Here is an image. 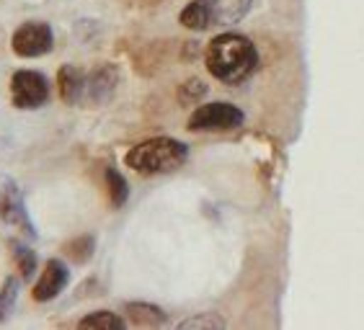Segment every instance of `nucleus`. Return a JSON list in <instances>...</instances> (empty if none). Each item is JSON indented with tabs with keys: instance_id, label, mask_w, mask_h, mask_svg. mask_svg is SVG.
I'll return each mask as SVG.
<instances>
[{
	"instance_id": "obj_17",
	"label": "nucleus",
	"mask_w": 364,
	"mask_h": 330,
	"mask_svg": "<svg viewBox=\"0 0 364 330\" xmlns=\"http://www.w3.org/2000/svg\"><path fill=\"white\" fill-rule=\"evenodd\" d=\"M207 96V85L199 80V77H191L178 88V101L181 104H199V101Z\"/></svg>"
},
{
	"instance_id": "obj_4",
	"label": "nucleus",
	"mask_w": 364,
	"mask_h": 330,
	"mask_svg": "<svg viewBox=\"0 0 364 330\" xmlns=\"http://www.w3.org/2000/svg\"><path fill=\"white\" fill-rule=\"evenodd\" d=\"M11 47L18 57L23 60H34V57H44L55 47V34L49 23L44 21H28L21 23L11 36Z\"/></svg>"
},
{
	"instance_id": "obj_1",
	"label": "nucleus",
	"mask_w": 364,
	"mask_h": 330,
	"mask_svg": "<svg viewBox=\"0 0 364 330\" xmlns=\"http://www.w3.org/2000/svg\"><path fill=\"white\" fill-rule=\"evenodd\" d=\"M207 70L212 77H218L225 85H238L253 75L259 67V52L256 44L243 34L228 31V34L215 36L204 52Z\"/></svg>"
},
{
	"instance_id": "obj_16",
	"label": "nucleus",
	"mask_w": 364,
	"mask_h": 330,
	"mask_svg": "<svg viewBox=\"0 0 364 330\" xmlns=\"http://www.w3.org/2000/svg\"><path fill=\"white\" fill-rule=\"evenodd\" d=\"M16 299H18V279L16 276H8L3 281V289H0V323H6L11 312L16 307Z\"/></svg>"
},
{
	"instance_id": "obj_3",
	"label": "nucleus",
	"mask_w": 364,
	"mask_h": 330,
	"mask_svg": "<svg viewBox=\"0 0 364 330\" xmlns=\"http://www.w3.org/2000/svg\"><path fill=\"white\" fill-rule=\"evenodd\" d=\"M243 124V111L228 101H212V104L196 106L189 116L191 132H230Z\"/></svg>"
},
{
	"instance_id": "obj_12",
	"label": "nucleus",
	"mask_w": 364,
	"mask_h": 330,
	"mask_svg": "<svg viewBox=\"0 0 364 330\" xmlns=\"http://www.w3.org/2000/svg\"><path fill=\"white\" fill-rule=\"evenodd\" d=\"M127 312H129V320L134 325H142V328H153V325H163L166 323V312L155 304H145V302H132L127 304Z\"/></svg>"
},
{
	"instance_id": "obj_5",
	"label": "nucleus",
	"mask_w": 364,
	"mask_h": 330,
	"mask_svg": "<svg viewBox=\"0 0 364 330\" xmlns=\"http://www.w3.org/2000/svg\"><path fill=\"white\" fill-rule=\"evenodd\" d=\"M11 101L16 109H39L49 101V80L36 70H18L11 77Z\"/></svg>"
},
{
	"instance_id": "obj_8",
	"label": "nucleus",
	"mask_w": 364,
	"mask_h": 330,
	"mask_svg": "<svg viewBox=\"0 0 364 330\" xmlns=\"http://www.w3.org/2000/svg\"><path fill=\"white\" fill-rule=\"evenodd\" d=\"M68 281H70L68 266H65L60 258H49L42 276H39V281L34 284V292H31V295H34L36 302H49V299H55V297L68 287Z\"/></svg>"
},
{
	"instance_id": "obj_14",
	"label": "nucleus",
	"mask_w": 364,
	"mask_h": 330,
	"mask_svg": "<svg viewBox=\"0 0 364 330\" xmlns=\"http://www.w3.org/2000/svg\"><path fill=\"white\" fill-rule=\"evenodd\" d=\"M106 186H109V197H112L114 207H124L127 199H129V186L117 168H106Z\"/></svg>"
},
{
	"instance_id": "obj_13",
	"label": "nucleus",
	"mask_w": 364,
	"mask_h": 330,
	"mask_svg": "<svg viewBox=\"0 0 364 330\" xmlns=\"http://www.w3.org/2000/svg\"><path fill=\"white\" fill-rule=\"evenodd\" d=\"M80 328H91V330H124L127 323L124 317H119L117 312H109V309H98V312H91L80 320Z\"/></svg>"
},
{
	"instance_id": "obj_9",
	"label": "nucleus",
	"mask_w": 364,
	"mask_h": 330,
	"mask_svg": "<svg viewBox=\"0 0 364 330\" xmlns=\"http://www.w3.org/2000/svg\"><path fill=\"white\" fill-rule=\"evenodd\" d=\"M85 72L77 70L75 65H65L57 72V85H60V96H63L65 104H83L85 99Z\"/></svg>"
},
{
	"instance_id": "obj_2",
	"label": "nucleus",
	"mask_w": 364,
	"mask_h": 330,
	"mask_svg": "<svg viewBox=\"0 0 364 330\" xmlns=\"http://www.w3.org/2000/svg\"><path fill=\"white\" fill-rule=\"evenodd\" d=\"M186 158H189V150L183 142L173 140V137H153V140L134 145L127 153L124 163L142 176H155V173H171V170L181 168Z\"/></svg>"
},
{
	"instance_id": "obj_19",
	"label": "nucleus",
	"mask_w": 364,
	"mask_h": 330,
	"mask_svg": "<svg viewBox=\"0 0 364 330\" xmlns=\"http://www.w3.org/2000/svg\"><path fill=\"white\" fill-rule=\"evenodd\" d=\"M178 328H181V330H191V328H225V320H220L215 312H202V315L183 320Z\"/></svg>"
},
{
	"instance_id": "obj_10",
	"label": "nucleus",
	"mask_w": 364,
	"mask_h": 330,
	"mask_svg": "<svg viewBox=\"0 0 364 330\" xmlns=\"http://www.w3.org/2000/svg\"><path fill=\"white\" fill-rule=\"evenodd\" d=\"M253 0H210L212 21L215 26H228V23H238L248 11H251Z\"/></svg>"
},
{
	"instance_id": "obj_15",
	"label": "nucleus",
	"mask_w": 364,
	"mask_h": 330,
	"mask_svg": "<svg viewBox=\"0 0 364 330\" xmlns=\"http://www.w3.org/2000/svg\"><path fill=\"white\" fill-rule=\"evenodd\" d=\"M11 248H14V260L18 271H21V279L28 281L36 271V253L28 246H23V243H16V240L11 243Z\"/></svg>"
},
{
	"instance_id": "obj_6",
	"label": "nucleus",
	"mask_w": 364,
	"mask_h": 330,
	"mask_svg": "<svg viewBox=\"0 0 364 330\" xmlns=\"http://www.w3.org/2000/svg\"><path fill=\"white\" fill-rule=\"evenodd\" d=\"M0 217L6 219L8 225H14L21 232H26L28 238H36L34 222H31L26 204H23V194L11 178L0 183Z\"/></svg>"
},
{
	"instance_id": "obj_18",
	"label": "nucleus",
	"mask_w": 364,
	"mask_h": 330,
	"mask_svg": "<svg viewBox=\"0 0 364 330\" xmlns=\"http://www.w3.org/2000/svg\"><path fill=\"white\" fill-rule=\"evenodd\" d=\"M65 253L70 255L73 260H77V263H85L93 255V238L91 235H83V238L73 240V243L65 246Z\"/></svg>"
},
{
	"instance_id": "obj_11",
	"label": "nucleus",
	"mask_w": 364,
	"mask_h": 330,
	"mask_svg": "<svg viewBox=\"0 0 364 330\" xmlns=\"http://www.w3.org/2000/svg\"><path fill=\"white\" fill-rule=\"evenodd\" d=\"M178 21H181L183 28H191V31H207V28H212L215 21H212L210 0H191L189 6L181 11Z\"/></svg>"
},
{
	"instance_id": "obj_7",
	"label": "nucleus",
	"mask_w": 364,
	"mask_h": 330,
	"mask_svg": "<svg viewBox=\"0 0 364 330\" xmlns=\"http://www.w3.org/2000/svg\"><path fill=\"white\" fill-rule=\"evenodd\" d=\"M117 85H119V70H117L114 65H101V67H96L91 75L85 77L83 104L104 106L106 101H112Z\"/></svg>"
}]
</instances>
